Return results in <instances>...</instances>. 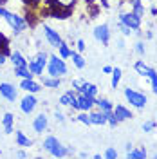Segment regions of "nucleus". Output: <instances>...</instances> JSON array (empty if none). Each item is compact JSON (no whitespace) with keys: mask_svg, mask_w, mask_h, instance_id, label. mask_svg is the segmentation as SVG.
Here are the masks:
<instances>
[{"mask_svg":"<svg viewBox=\"0 0 157 159\" xmlns=\"http://www.w3.org/2000/svg\"><path fill=\"white\" fill-rule=\"evenodd\" d=\"M43 148L47 150L51 156H54V157H63V156H69L70 152H72V148L63 147L58 139L52 138V136H49V138L43 141Z\"/></svg>","mask_w":157,"mask_h":159,"instance_id":"f257e3e1","label":"nucleus"},{"mask_svg":"<svg viewBox=\"0 0 157 159\" xmlns=\"http://www.w3.org/2000/svg\"><path fill=\"white\" fill-rule=\"evenodd\" d=\"M125 98H127L128 103H130L132 107H136V109H143V107L146 105V96H145L143 92L136 90V89H130V87L125 89Z\"/></svg>","mask_w":157,"mask_h":159,"instance_id":"f03ea898","label":"nucleus"},{"mask_svg":"<svg viewBox=\"0 0 157 159\" xmlns=\"http://www.w3.org/2000/svg\"><path fill=\"white\" fill-rule=\"evenodd\" d=\"M61 74H67V65L63 58L58 56H51L49 58V76H61Z\"/></svg>","mask_w":157,"mask_h":159,"instance_id":"7ed1b4c3","label":"nucleus"},{"mask_svg":"<svg viewBox=\"0 0 157 159\" xmlns=\"http://www.w3.org/2000/svg\"><path fill=\"white\" fill-rule=\"evenodd\" d=\"M4 18L7 20V24L15 29V33H22V31L25 29V25H27V22L22 18V16L15 15V13H9V11L6 13V16H4Z\"/></svg>","mask_w":157,"mask_h":159,"instance_id":"20e7f679","label":"nucleus"},{"mask_svg":"<svg viewBox=\"0 0 157 159\" xmlns=\"http://www.w3.org/2000/svg\"><path fill=\"white\" fill-rule=\"evenodd\" d=\"M119 22L125 24V25H128L132 31H139V27H141V20H139L134 13H121V15H119Z\"/></svg>","mask_w":157,"mask_h":159,"instance_id":"39448f33","label":"nucleus"},{"mask_svg":"<svg viewBox=\"0 0 157 159\" xmlns=\"http://www.w3.org/2000/svg\"><path fill=\"white\" fill-rule=\"evenodd\" d=\"M43 34H45L47 42H49L52 47H58L60 43H61V36L58 34V31H54L49 25H43Z\"/></svg>","mask_w":157,"mask_h":159,"instance_id":"423d86ee","label":"nucleus"},{"mask_svg":"<svg viewBox=\"0 0 157 159\" xmlns=\"http://www.w3.org/2000/svg\"><path fill=\"white\" fill-rule=\"evenodd\" d=\"M76 99H78V110H85V112H88V110L94 107V99L92 96H85V94H79L76 96Z\"/></svg>","mask_w":157,"mask_h":159,"instance_id":"0eeeda50","label":"nucleus"},{"mask_svg":"<svg viewBox=\"0 0 157 159\" xmlns=\"http://www.w3.org/2000/svg\"><path fill=\"white\" fill-rule=\"evenodd\" d=\"M94 38L101 42V43H108V38H110V31H108L107 24H101L94 29Z\"/></svg>","mask_w":157,"mask_h":159,"instance_id":"6e6552de","label":"nucleus"},{"mask_svg":"<svg viewBox=\"0 0 157 159\" xmlns=\"http://www.w3.org/2000/svg\"><path fill=\"white\" fill-rule=\"evenodd\" d=\"M0 94L4 96L6 99H9V101H15L16 99V89L11 85V83H0Z\"/></svg>","mask_w":157,"mask_h":159,"instance_id":"1a4fd4ad","label":"nucleus"},{"mask_svg":"<svg viewBox=\"0 0 157 159\" xmlns=\"http://www.w3.org/2000/svg\"><path fill=\"white\" fill-rule=\"evenodd\" d=\"M34 107H36V98L33 94L25 96V98L22 99V103H20V109H22V112H25V114H31L34 110Z\"/></svg>","mask_w":157,"mask_h":159,"instance_id":"9d476101","label":"nucleus"},{"mask_svg":"<svg viewBox=\"0 0 157 159\" xmlns=\"http://www.w3.org/2000/svg\"><path fill=\"white\" fill-rule=\"evenodd\" d=\"M112 112H114V116L118 118V121H127V119L132 118V112H130L125 105H116V107L112 109Z\"/></svg>","mask_w":157,"mask_h":159,"instance_id":"9b49d317","label":"nucleus"},{"mask_svg":"<svg viewBox=\"0 0 157 159\" xmlns=\"http://www.w3.org/2000/svg\"><path fill=\"white\" fill-rule=\"evenodd\" d=\"M20 87H22L24 90H27V92H31V94H34V92L40 90V83H36L33 78H22Z\"/></svg>","mask_w":157,"mask_h":159,"instance_id":"f8f14e48","label":"nucleus"},{"mask_svg":"<svg viewBox=\"0 0 157 159\" xmlns=\"http://www.w3.org/2000/svg\"><path fill=\"white\" fill-rule=\"evenodd\" d=\"M76 90H78L79 94L92 96V98H96V94H98V87H96V85H92V83H87V81H83V83H81Z\"/></svg>","mask_w":157,"mask_h":159,"instance_id":"ddd939ff","label":"nucleus"},{"mask_svg":"<svg viewBox=\"0 0 157 159\" xmlns=\"http://www.w3.org/2000/svg\"><path fill=\"white\" fill-rule=\"evenodd\" d=\"M60 103H61V105H65V107H67V105H70L72 109H78V99H76V94H74L72 90L65 92V94L60 98Z\"/></svg>","mask_w":157,"mask_h":159,"instance_id":"4468645a","label":"nucleus"},{"mask_svg":"<svg viewBox=\"0 0 157 159\" xmlns=\"http://www.w3.org/2000/svg\"><path fill=\"white\" fill-rule=\"evenodd\" d=\"M90 116V125H105L107 123V112L99 110V112H92Z\"/></svg>","mask_w":157,"mask_h":159,"instance_id":"2eb2a0df","label":"nucleus"},{"mask_svg":"<svg viewBox=\"0 0 157 159\" xmlns=\"http://www.w3.org/2000/svg\"><path fill=\"white\" fill-rule=\"evenodd\" d=\"M33 127H34V130H36L38 134H42L43 130L47 129V118H45V114H40V116H36V118H34V121H33Z\"/></svg>","mask_w":157,"mask_h":159,"instance_id":"dca6fc26","label":"nucleus"},{"mask_svg":"<svg viewBox=\"0 0 157 159\" xmlns=\"http://www.w3.org/2000/svg\"><path fill=\"white\" fill-rule=\"evenodd\" d=\"M134 69H136V72H137L139 76L146 78L148 74H150V70H152V67H148L143 60H137V61H136V65H134Z\"/></svg>","mask_w":157,"mask_h":159,"instance_id":"f3484780","label":"nucleus"},{"mask_svg":"<svg viewBox=\"0 0 157 159\" xmlns=\"http://www.w3.org/2000/svg\"><path fill=\"white\" fill-rule=\"evenodd\" d=\"M9 56H11V61H13V65H15V67H25V65H27V61L24 60V56L20 54L18 51L11 52Z\"/></svg>","mask_w":157,"mask_h":159,"instance_id":"a211bd4d","label":"nucleus"},{"mask_svg":"<svg viewBox=\"0 0 157 159\" xmlns=\"http://www.w3.org/2000/svg\"><path fill=\"white\" fill-rule=\"evenodd\" d=\"M94 105H98L99 110H103V112H110V110L114 109V105L105 98H99V99H94Z\"/></svg>","mask_w":157,"mask_h":159,"instance_id":"6ab92c4d","label":"nucleus"},{"mask_svg":"<svg viewBox=\"0 0 157 159\" xmlns=\"http://www.w3.org/2000/svg\"><path fill=\"white\" fill-rule=\"evenodd\" d=\"M42 83H43L45 87H52V89H58L61 81H60V80L56 78V76H45V78H42Z\"/></svg>","mask_w":157,"mask_h":159,"instance_id":"aec40b11","label":"nucleus"},{"mask_svg":"<svg viewBox=\"0 0 157 159\" xmlns=\"http://www.w3.org/2000/svg\"><path fill=\"white\" fill-rule=\"evenodd\" d=\"M70 58H72L74 65H76L78 69H83V67H85V60H83V56H81V54L74 52V51H70Z\"/></svg>","mask_w":157,"mask_h":159,"instance_id":"412c9836","label":"nucleus"},{"mask_svg":"<svg viewBox=\"0 0 157 159\" xmlns=\"http://www.w3.org/2000/svg\"><path fill=\"white\" fill-rule=\"evenodd\" d=\"M15 74L20 76V78H33V72L29 70V67H15Z\"/></svg>","mask_w":157,"mask_h":159,"instance_id":"4be33fe9","label":"nucleus"},{"mask_svg":"<svg viewBox=\"0 0 157 159\" xmlns=\"http://www.w3.org/2000/svg\"><path fill=\"white\" fill-rule=\"evenodd\" d=\"M110 74H112V81H110V85L116 89V87L119 85V81H121V69H119V67H116V69H112V72H110Z\"/></svg>","mask_w":157,"mask_h":159,"instance_id":"5701e85b","label":"nucleus"},{"mask_svg":"<svg viewBox=\"0 0 157 159\" xmlns=\"http://www.w3.org/2000/svg\"><path fill=\"white\" fill-rule=\"evenodd\" d=\"M127 157H132V159H143V157H146V150L145 148H141V150H130L127 154Z\"/></svg>","mask_w":157,"mask_h":159,"instance_id":"b1692460","label":"nucleus"},{"mask_svg":"<svg viewBox=\"0 0 157 159\" xmlns=\"http://www.w3.org/2000/svg\"><path fill=\"white\" fill-rule=\"evenodd\" d=\"M0 52H4L6 56L11 54V52H9V42H7V38H6L2 33H0Z\"/></svg>","mask_w":157,"mask_h":159,"instance_id":"393cba45","label":"nucleus"},{"mask_svg":"<svg viewBox=\"0 0 157 159\" xmlns=\"http://www.w3.org/2000/svg\"><path fill=\"white\" fill-rule=\"evenodd\" d=\"M16 143H18L20 147H31V139H27L24 136V132H16Z\"/></svg>","mask_w":157,"mask_h":159,"instance_id":"a878e982","label":"nucleus"},{"mask_svg":"<svg viewBox=\"0 0 157 159\" xmlns=\"http://www.w3.org/2000/svg\"><path fill=\"white\" fill-rule=\"evenodd\" d=\"M58 51H60V58H70V49H69V45L67 43H60L58 45Z\"/></svg>","mask_w":157,"mask_h":159,"instance_id":"bb28decb","label":"nucleus"},{"mask_svg":"<svg viewBox=\"0 0 157 159\" xmlns=\"http://www.w3.org/2000/svg\"><path fill=\"white\" fill-rule=\"evenodd\" d=\"M34 61L38 63L42 69H43V67L47 65V54H45V52H38V54H36V58H34Z\"/></svg>","mask_w":157,"mask_h":159,"instance_id":"cd10ccee","label":"nucleus"},{"mask_svg":"<svg viewBox=\"0 0 157 159\" xmlns=\"http://www.w3.org/2000/svg\"><path fill=\"white\" fill-rule=\"evenodd\" d=\"M27 67H29V70L33 72V74H42V72H43V69L40 67L34 60H33V61H29V65H27Z\"/></svg>","mask_w":157,"mask_h":159,"instance_id":"c85d7f7f","label":"nucleus"},{"mask_svg":"<svg viewBox=\"0 0 157 159\" xmlns=\"http://www.w3.org/2000/svg\"><path fill=\"white\" fill-rule=\"evenodd\" d=\"M13 121H15V116L7 112V114H4V119H2V123H4V127H13Z\"/></svg>","mask_w":157,"mask_h":159,"instance_id":"c756f323","label":"nucleus"},{"mask_svg":"<svg viewBox=\"0 0 157 159\" xmlns=\"http://www.w3.org/2000/svg\"><path fill=\"white\" fill-rule=\"evenodd\" d=\"M107 123L110 125V127H116V125L119 123L118 118L114 116V112H112V110H110V112H107Z\"/></svg>","mask_w":157,"mask_h":159,"instance_id":"7c9ffc66","label":"nucleus"},{"mask_svg":"<svg viewBox=\"0 0 157 159\" xmlns=\"http://www.w3.org/2000/svg\"><path fill=\"white\" fill-rule=\"evenodd\" d=\"M155 129V121H145L143 123V132H152Z\"/></svg>","mask_w":157,"mask_h":159,"instance_id":"2f4dec72","label":"nucleus"},{"mask_svg":"<svg viewBox=\"0 0 157 159\" xmlns=\"http://www.w3.org/2000/svg\"><path fill=\"white\" fill-rule=\"evenodd\" d=\"M78 121H81L83 125H90V116L85 114V110H83V114H79L78 116Z\"/></svg>","mask_w":157,"mask_h":159,"instance_id":"473e14b6","label":"nucleus"},{"mask_svg":"<svg viewBox=\"0 0 157 159\" xmlns=\"http://www.w3.org/2000/svg\"><path fill=\"white\" fill-rule=\"evenodd\" d=\"M105 157H107V159H116V157H118V150H116V148H107Z\"/></svg>","mask_w":157,"mask_h":159,"instance_id":"72a5a7b5","label":"nucleus"},{"mask_svg":"<svg viewBox=\"0 0 157 159\" xmlns=\"http://www.w3.org/2000/svg\"><path fill=\"white\" fill-rule=\"evenodd\" d=\"M119 25H121V31H123V34H125V36H130V34H132V29H130L128 25L121 24V22H119Z\"/></svg>","mask_w":157,"mask_h":159,"instance_id":"f704fd0d","label":"nucleus"},{"mask_svg":"<svg viewBox=\"0 0 157 159\" xmlns=\"http://www.w3.org/2000/svg\"><path fill=\"white\" fill-rule=\"evenodd\" d=\"M56 2H58L60 6H63V7H69V6H72L76 0H56Z\"/></svg>","mask_w":157,"mask_h":159,"instance_id":"c9c22d12","label":"nucleus"},{"mask_svg":"<svg viewBox=\"0 0 157 159\" xmlns=\"http://www.w3.org/2000/svg\"><path fill=\"white\" fill-rule=\"evenodd\" d=\"M136 51H137L139 54H145V43L143 42H137L136 43Z\"/></svg>","mask_w":157,"mask_h":159,"instance_id":"e433bc0d","label":"nucleus"},{"mask_svg":"<svg viewBox=\"0 0 157 159\" xmlns=\"http://www.w3.org/2000/svg\"><path fill=\"white\" fill-rule=\"evenodd\" d=\"M85 47H87L85 42H83V40H78V51H85Z\"/></svg>","mask_w":157,"mask_h":159,"instance_id":"4c0bfd02","label":"nucleus"},{"mask_svg":"<svg viewBox=\"0 0 157 159\" xmlns=\"http://www.w3.org/2000/svg\"><path fill=\"white\" fill-rule=\"evenodd\" d=\"M54 118H56V121L61 123V121H63V114H61V112H56V114H54Z\"/></svg>","mask_w":157,"mask_h":159,"instance_id":"58836bf2","label":"nucleus"},{"mask_svg":"<svg viewBox=\"0 0 157 159\" xmlns=\"http://www.w3.org/2000/svg\"><path fill=\"white\" fill-rule=\"evenodd\" d=\"M81 83H83L81 80H74V81H72V85H74V89H78L79 85H81Z\"/></svg>","mask_w":157,"mask_h":159,"instance_id":"ea45409f","label":"nucleus"},{"mask_svg":"<svg viewBox=\"0 0 157 159\" xmlns=\"http://www.w3.org/2000/svg\"><path fill=\"white\" fill-rule=\"evenodd\" d=\"M103 72L110 74V72H112V67H110V65H105V67H103Z\"/></svg>","mask_w":157,"mask_h":159,"instance_id":"a19ab883","label":"nucleus"},{"mask_svg":"<svg viewBox=\"0 0 157 159\" xmlns=\"http://www.w3.org/2000/svg\"><path fill=\"white\" fill-rule=\"evenodd\" d=\"M4 61H6V54H4V52H0V65H2Z\"/></svg>","mask_w":157,"mask_h":159,"instance_id":"79ce46f5","label":"nucleus"},{"mask_svg":"<svg viewBox=\"0 0 157 159\" xmlns=\"http://www.w3.org/2000/svg\"><path fill=\"white\" fill-rule=\"evenodd\" d=\"M152 90H154V94H157V81L152 83Z\"/></svg>","mask_w":157,"mask_h":159,"instance_id":"37998d69","label":"nucleus"},{"mask_svg":"<svg viewBox=\"0 0 157 159\" xmlns=\"http://www.w3.org/2000/svg\"><path fill=\"white\" fill-rule=\"evenodd\" d=\"M4 130H6V134H11L13 132V127H4Z\"/></svg>","mask_w":157,"mask_h":159,"instance_id":"c03bdc74","label":"nucleus"},{"mask_svg":"<svg viewBox=\"0 0 157 159\" xmlns=\"http://www.w3.org/2000/svg\"><path fill=\"white\" fill-rule=\"evenodd\" d=\"M6 13H7V9H4V7H0V16H6Z\"/></svg>","mask_w":157,"mask_h":159,"instance_id":"a18cd8bd","label":"nucleus"},{"mask_svg":"<svg viewBox=\"0 0 157 159\" xmlns=\"http://www.w3.org/2000/svg\"><path fill=\"white\" fill-rule=\"evenodd\" d=\"M150 11H152V15H157V7H152Z\"/></svg>","mask_w":157,"mask_h":159,"instance_id":"49530a36","label":"nucleus"},{"mask_svg":"<svg viewBox=\"0 0 157 159\" xmlns=\"http://www.w3.org/2000/svg\"><path fill=\"white\" fill-rule=\"evenodd\" d=\"M154 157H155V159H157V152H155V154H154Z\"/></svg>","mask_w":157,"mask_h":159,"instance_id":"de8ad7c7","label":"nucleus"}]
</instances>
